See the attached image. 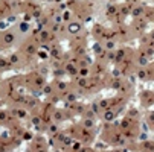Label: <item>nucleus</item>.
Wrapping results in <instances>:
<instances>
[{"instance_id": "2", "label": "nucleus", "mask_w": 154, "mask_h": 152, "mask_svg": "<svg viewBox=\"0 0 154 152\" xmlns=\"http://www.w3.org/2000/svg\"><path fill=\"white\" fill-rule=\"evenodd\" d=\"M137 76H139V78H140V79H143V78H147V71H145V70H140V71H139V73H137Z\"/></svg>"}, {"instance_id": "3", "label": "nucleus", "mask_w": 154, "mask_h": 152, "mask_svg": "<svg viewBox=\"0 0 154 152\" xmlns=\"http://www.w3.org/2000/svg\"><path fill=\"white\" fill-rule=\"evenodd\" d=\"M5 41H6V43H11V41H12V35H6V37H5Z\"/></svg>"}, {"instance_id": "6", "label": "nucleus", "mask_w": 154, "mask_h": 152, "mask_svg": "<svg viewBox=\"0 0 154 152\" xmlns=\"http://www.w3.org/2000/svg\"><path fill=\"white\" fill-rule=\"evenodd\" d=\"M86 126H89V128L92 126V122H90V120H87V122H86Z\"/></svg>"}, {"instance_id": "5", "label": "nucleus", "mask_w": 154, "mask_h": 152, "mask_svg": "<svg viewBox=\"0 0 154 152\" xmlns=\"http://www.w3.org/2000/svg\"><path fill=\"white\" fill-rule=\"evenodd\" d=\"M140 12H142V9H140V8H139V9H136V11H134V15L137 17V15L140 14Z\"/></svg>"}, {"instance_id": "4", "label": "nucleus", "mask_w": 154, "mask_h": 152, "mask_svg": "<svg viewBox=\"0 0 154 152\" xmlns=\"http://www.w3.org/2000/svg\"><path fill=\"white\" fill-rule=\"evenodd\" d=\"M147 64V59H145V58H140V65H145Z\"/></svg>"}, {"instance_id": "1", "label": "nucleus", "mask_w": 154, "mask_h": 152, "mask_svg": "<svg viewBox=\"0 0 154 152\" xmlns=\"http://www.w3.org/2000/svg\"><path fill=\"white\" fill-rule=\"evenodd\" d=\"M78 29H80V24H78V23H73V24H70V29H69V30L75 34V32H78Z\"/></svg>"}]
</instances>
